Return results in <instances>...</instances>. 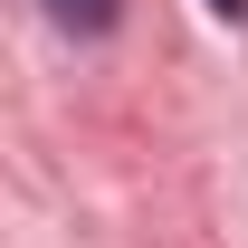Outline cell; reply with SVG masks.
<instances>
[{"mask_svg": "<svg viewBox=\"0 0 248 248\" xmlns=\"http://www.w3.org/2000/svg\"><path fill=\"white\" fill-rule=\"evenodd\" d=\"M48 19H58L67 38H105V29L124 19V0H48Z\"/></svg>", "mask_w": 248, "mask_h": 248, "instance_id": "obj_1", "label": "cell"}, {"mask_svg": "<svg viewBox=\"0 0 248 248\" xmlns=\"http://www.w3.org/2000/svg\"><path fill=\"white\" fill-rule=\"evenodd\" d=\"M210 10H219V19H229V29H239V19H248V0H210Z\"/></svg>", "mask_w": 248, "mask_h": 248, "instance_id": "obj_2", "label": "cell"}]
</instances>
